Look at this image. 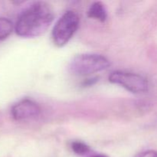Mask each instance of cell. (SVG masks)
Wrapping results in <instances>:
<instances>
[{
  "label": "cell",
  "instance_id": "8992f818",
  "mask_svg": "<svg viewBox=\"0 0 157 157\" xmlns=\"http://www.w3.org/2000/svg\"><path fill=\"white\" fill-rule=\"evenodd\" d=\"M87 15L90 18H94L102 22L105 21L107 18V10L104 7V5H103V3L101 2H94L90 6L87 11Z\"/></svg>",
  "mask_w": 157,
  "mask_h": 157
},
{
  "label": "cell",
  "instance_id": "6da1fadb",
  "mask_svg": "<svg viewBox=\"0 0 157 157\" xmlns=\"http://www.w3.org/2000/svg\"><path fill=\"white\" fill-rule=\"evenodd\" d=\"M53 20L52 7L44 2H36L18 17L15 25V32L25 38L39 36L46 32Z\"/></svg>",
  "mask_w": 157,
  "mask_h": 157
},
{
  "label": "cell",
  "instance_id": "30bf717a",
  "mask_svg": "<svg viewBox=\"0 0 157 157\" xmlns=\"http://www.w3.org/2000/svg\"><path fill=\"white\" fill-rule=\"evenodd\" d=\"M92 157H107L105 155H102V154H99V155H95V156H92Z\"/></svg>",
  "mask_w": 157,
  "mask_h": 157
},
{
  "label": "cell",
  "instance_id": "5b68a950",
  "mask_svg": "<svg viewBox=\"0 0 157 157\" xmlns=\"http://www.w3.org/2000/svg\"><path fill=\"white\" fill-rule=\"evenodd\" d=\"M11 113L15 121H27L39 116L41 107L32 100L23 99L14 104L11 110Z\"/></svg>",
  "mask_w": 157,
  "mask_h": 157
},
{
  "label": "cell",
  "instance_id": "9c48e42d",
  "mask_svg": "<svg viewBox=\"0 0 157 157\" xmlns=\"http://www.w3.org/2000/svg\"><path fill=\"white\" fill-rule=\"evenodd\" d=\"M137 157H157V152L154 150H148L140 154Z\"/></svg>",
  "mask_w": 157,
  "mask_h": 157
},
{
  "label": "cell",
  "instance_id": "3957f363",
  "mask_svg": "<svg viewBox=\"0 0 157 157\" xmlns=\"http://www.w3.org/2000/svg\"><path fill=\"white\" fill-rule=\"evenodd\" d=\"M79 16L73 11H67L57 21L52 31L54 43L58 47L65 45L79 26Z\"/></svg>",
  "mask_w": 157,
  "mask_h": 157
},
{
  "label": "cell",
  "instance_id": "52a82bcc",
  "mask_svg": "<svg viewBox=\"0 0 157 157\" xmlns=\"http://www.w3.org/2000/svg\"><path fill=\"white\" fill-rule=\"evenodd\" d=\"M13 29V24L6 18H0V41L7 38Z\"/></svg>",
  "mask_w": 157,
  "mask_h": 157
},
{
  "label": "cell",
  "instance_id": "277c9868",
  "mask_svg": "<svg viewBox=\"0 0 157 157\" xmlns=\"http://www.w3.org/2000/svg\"><path fill=\"white\" fill-rule=\"evenodd\" d=\"M109 81L134 94L145 93L149 90V82L147 78L132 72L115 71L109 76Z\"/></svg>",
  "mask_w": 157,
  "mask_h": 157
},
{
  "label": "cell",
  "instance_id": "ba28073f",
  "mask_svg": "<svg viewBox=\"0 0 157 157\" xmlns=\"http://www.w3.org/2000/svg\"><path fill=\"white\" fill-rule=\"evenodd\" d=\"M71 149L78 155H84L90 151V147L81 141H75L72 143Z\"/></svg>",
  "mask_w": 157,
  "mask_h": 157
},
{
  "label": "cell",
  "instance_id": "7a4b0ae2",
  "mask_svg": "<svg viewBox=\"0 0 157 157\" xmlns=\"http://www.w3.org/2000/svg\"><path fill=\"white\" fill-rule=\"evenodd\" d=\"M110 61L107 58L98 54H81L71 61L69 69L75 75L86 76L108 68Z\"/></svg>",
  "mask_w": 157,
  "mask_h": 157
}]
</instances>
